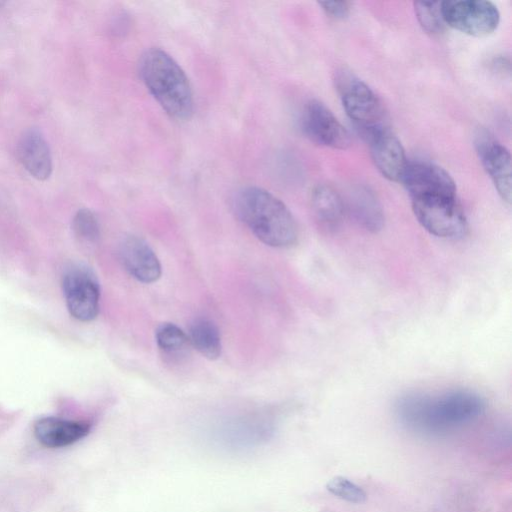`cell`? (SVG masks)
<instances>
[{"mask_svg": "<svg viewBox=\"0 0 512 512\" xmlns=\"http://www.w3.org/2000/svg\"><path fill=\"white\" fill-rule=\"evenodd\" d=\"M485 409L486 401L470 390L407 394L395 404L401 425L430 437L444 436L471 424Z\"/></svg>", "mask_w": 512, "mask_h": 512, "instance_id": "6da1fadb", "label": "cell"}, {"mask_svg": "<svg viewBox=\"0 0 512 512\" xmlns=\"http://www.w3.org/2000/svg\"><path fill=\"white\" fill-rule=\"evenodd\" d=\"M236 216L264 244L287 248L298 239L296 221L287 206L269 191L247 186L233 198Z\"/></svg>", "mask_w": 512, "mask_h": 512, "instance_id": "7a4b0ae2", "label": "cell"}, {"mask_svg": "<svg viewBox=\"0 0 512 512\" xmlns=\"http://www.w3.org/2000/svg\"><path fill=\"white\" fill-rule=\"evenodd\" d=\"M140 77L162 109L176 120L191 117L194 100L188 77L164 50L150 48L139 61Z\"/></svg>", "mask_w": 512, "mask_h": 512, "instance_id": "3957f363", "label": "cell"}, {"mask_svg": "<svg viewBox=\"0 0 512 512\" xmlns=\"http://www.w3.org/2000/svg\"><path fill=\"white\" fill-rule=\"evenodd\" d=\"M334 82L346 114L366 136L387 126L380 99L364 81L340 69L335 73Z\"/></svg>", "mask_w": 512, "mask_h": 512, "instance_id": "277c9868", "label": "cell"}, {"mask_svg": "<svg viewBox=\"0 0 512 512\" xmlns=\"http://www.w3.org/2000/svg\"><path fill=\"white\" fill-rule=\"evenodd\" d=\"M411 203L416 219L430 234L445 239L465 235L467 220L456 196L421 197Z\"/></svg>", "mask_w": 512, "mask_h": 512, "instance_id": "5b68a950", "label": "cell"}, {"mask_svg": "<svg viewBox=\"0 0 512 512\" xmlns=\"http://www.w3.org/2000/svg\"><path fill=\"white\" fill-rule=\"evenodd\" d=\"M62 290L70 315L82 322L95 319L99 312L100 286L94 272L75 263L65 269Z\"/></svg>", "mask_w": 512, "mask_h": 512, "instance_id": "8992f818", "label": "cell"}, {"mask_svg": "<svg viewBox=\"0 0 512 512\" xmlns=\"http://www.w3.org/2000/svg\"><path fill=\"white\" fill-rule=\"evenodd\" d=\"M441 11L446 25L474 37L493 33L500 22L497 6L485 0L443 1Z\"/></svg>", "mask_w": 512, "mask_h": 512, "instance_id": "52a82bcc", "label": "cell"}, {"mask_svg": "<svg viewBox=\"0 0 512 512\" xmlns=\"http://www.w3.org/2000/svg\"><path fill=\"white\" fill-rule=\"evenodd\" d=\"M300 127L304 135L318 145L333 149H346L351 145L347 129L319 100L313 99L304 105Z\"/></svg>", "mask_w": 512, "mask_h": 512, "instance_id": "ba28073f", "label": "cell"}, {"mask_svg": "<svg viewBox=\"0 0 512 512\" xmlns=\"http://www.w3.org/2000/svg\"><path fill=\"white\" fill-rule=\"evenodd\" d=\"M401 181L411 199L429 196H456V184L450 174L430 162H408Z\"/></svg>", "mask_w": 512, "mask_h": 512, "instance_id": "9c48e42d", "label": "cell"}, {"mask_svg": "<svg viewBox=\"0 0 512 512\" xmlns=\"http://www.w3.org/2000/svg\"><path fill=\"white\" fill-rule=\"evenodd\" d=\"M480 161L490 176L498 194L511 202V155L509 150L487 131H480L475 141Z\"/></svg>", "mask_w": 512, "mask_h": 512, "instance_id": "30bf717a", "label": "cell"}, {"mask_svg": "<svg viewBox=\"0 0 512 512\" xmlns=\"http://www.w3.org/2000/svg\"><path fill=\"white\" fill-rule=\"evenodd\" d=\"M375 167L386 179L401 181L408 160L397 136L386 126L367 136Z\"/></svg>", "mask_w": 512, "mask_h": 512, "instance_id": "8fae6325", "label": "cell"}, {"mask_svg": "<svg viewBox=\"0 0 512 512\" xmlns=\"http://www.w3.org/2000/svg\"><path fill=\"white\" fill-rule=\"evenodd\" d=\"M91 423L48 416L37 420L33 427L37 441L46 448L56 449L70 446L85 438Z\"/></svg>", "mask_w": 512, "mask_h": 512, "instance_id": "7c38bea8", "label": "cell"}, {"mask_svg": "<svg viewBox=\"0 0 512 512\" xmlns=\"http://www.w3.org/2000/svg\"><path fill=\"white\" fill-rule=\"evenodd\" d=\"M120 259L126 271L142 283H153L161 276V264L152 248L137 236L126 237L120 245Z\"/></svg>", "mask_w": 512, "mask_h": 512, "instance_id": "4fadbf2b", "label": "cell"}, {"mask_svg": "<svg viewBox=\"0 0 512 512\" xmlns=\"http://www.w3.org/2000/svg\"><path fill=\"white\" fill-rule=\"evenodd\" d=\"M17 154L23 167L38 180H46L52 173V156L50 148L36 128L25 130L19 138Z\"/></svg>", "mask_w": 512, "mask_h": 512, "instance_id": "5bb4252c", "label": "cell"}, {"mask_svg": "<svg viewBox=\"0 0 512 512\" xmlns=\"http://www.w3.org/2000/svg\"><path fill=\"white\" fill-rule=\"evenodd\" d=\"M311 206L316 221L326 231H335L342 223L345 203L331 186L320 184L311 194Z\"/></svg>", "mask_w": 512, "mask_h": 512, "instance_id": "9a60e30c", "label": "cell"}, {"mask_svg": "<svg viewBox=\"0 0 512 512\" xmlns=\"http://www.w3.org/2000/svg\"><path fill=\"white\" fill-rule=\"evenodd\" d=\"M348 209L365 230L377 233L383 228L385 219L382 206L369 188H354L348 198Z\"/></svg>", "mask_w": 512, "mask_h": 512, "instance_id": "2e32d148", "label": "cell"}, {"mask_svg": "<svg viewBox=\"0 0 512 512\" xmlns=\"http://www.w3.org/2000/svg\"><path fill=\"white\" fill-rule=\"evenodd\" d=\"M190 344L205 358L214 360L221 354V337L217 326L209 319H196L188 335Z\"/></svg>", "mask_w": 512, "mask_h": 512, "instance_id": "e0dca14e", "label": "cell"}, {"mask_svg": "<svg viewBox=\"0 0 512 512\" xmlns=\"http://www.w3.org/2000/svg\"><path fill=\"white\" fill-rule=\"evenodd\" d=\"M155 338L159 349L170 356L183 353L190 343L188 335L177 325L169 322L158 326Z\"/></svg>", "mask_w": 512, "mask_h": 512, "instance_id": "ac0fdd59", "label": "cell"}, {"mask_svg": "<svg viewBox=\"0 0 512 512\" xmlns=\"http://www.w3.org/2000/svg\"><path fill=\"white\" fill-rule=\"evenodd\" d=\"M416 18L421 27L431 35H438L445 29L441 11V2H414Z\"/></svg>", "mask_w": 512, "mask_h": 512, "instance_id": "d6986e66", "label": "cell"}, {"mask_svg": "<svg viewBox=\"0 0 512 512\" xmlns=\"http://www.w3.org/2000/svg\"><path fill=\"white\" fill-rule=\"evenodd\" d=\"M72 227L78 239L86 244H95L100 237V226L95 214L86 208L76 212Z\"/></svg>", "mask_w": 512, "mask_h": 512, "instance_id": "ffe728a7", "label": "cell"}, {"mask_svg": "<svg viewBox=\"0 0 512 512\" xmlns=\"http://www.w3.org/2000/svg\"><path fill=\"white\" fill-rule=\"evenodd\" d=\"M326 488L335 497L350 503H363L367 497L359 485L342 476L330 479Z\"/></svg>", "mask_w": 512, "mask_h": 512, "instance_id": "44dd1931", "label": "cell"}, {"mask_svg": "<svg viewBox=\"0 0 512 512\" xmlns=\"http://www.w3.org/2000/svg\"><path fill=\"white\" fill-rule=\"evenodd\" d=\"M324 12L334 19H344L349 15L350 3L347 1L319 2Z\"/></svg>", "mask_w": 512, "mask_h": 512, "instance_id": "7402d4cb", "label": "cell"}]
</instances>
